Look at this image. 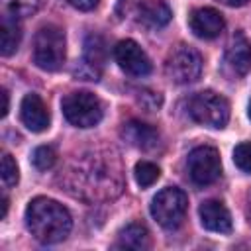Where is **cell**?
Listing matches in <instances>:
<instances>
[{"label": "cell", "instance_id": "7c38bea8", "mask_svg": "<svg viewBox=\"0 0 251 251\" xmlns=\"http://www.w3.org/2000/svg\"><path fill=\"white\" fill-rule=\"evenodd\" d=\"M200 222L208 231L214 233H229L231 231V216L229 210L220 200H206L200 204Z\"/></svg>", "mask_w": 251, "mask_h": 251}, {"label": "cell", "instance_id": "5bb4252c", "mask_svg": "<svg viewBox=\"0 0 251 251\" xmlns=\"http://www.w3.org/2000/svg\"><path fill=\"white\" fill-rule=\"evenodd\" d=\"M122 135L126 137V141L129 145L139 147V149H151L159 141L157 129L147 126V124H143V122H137V120H129L127 124H124Z\"/></svg>", "mask_w": 251, "mask_h": 251}, {"label": "cell", "instance_id": "4fadbf2b", "mask_svg": "<svg viewBox=\"0 0 251 251\" xmlns=\"http://www.w3.org/2000/svg\"><path fill=\"white\" fill-rule=\"evenodd\" d=\"M171 8L163 0H143L137 6V22L149 29L163 27L171 22Z\"/></svg>", "mask_w": 251, "mask_h": 251}, {"label": "cell", "instance_id": "cb8c5ba5", "mask_svg": "<svg viewBox=\"0 0 251 251\" xmlns=\"http://www.w3.org/2000/svg\"><path fill=\"white\" fill-rule=\"evenodd\" d=\"M2 118H6L8 114V108H10V96H8V90H2Z\"/></svg>", "mask_w": 251, "mask_h": 251}, {"label": "cell", "instance_id": "3957f363", "mask_svg": "<svg viewBox=\"0 0 251 251\" xmlns=\"http://www.w3.org/2000/svg\"><path fill=\"white\" fill-rule=\"evenodd\" d=\"M188 114L200 126L222 129L229 120V104L222 94L202 90L188 100Z\"/></svg>", "mask_w": 251, "mask_h": 251}, {"label": "cell", "instance_id": "8fae6325", "mask_svg": "<svg viewBox=\"0 0 251 251\" xmlns=\"http://www.w3.org/2000/svg\"><path fill=\"white\" fill-rule=\"evenodd\" d=\"M226 65L239 76L251 69V43L241 31H235L226 47Z\"/></svg>", "mask_w": 251, "mask_h": 251}, {"label": "cell", "instance_id": "5b68a950", "mask_svg": "<svg viewBox=\"0 0 251 251\" xmlns=\"http://www.w3.org/2000/svg\"><path fill=\"white\" fill-rule=\"evenodd\" d=\"M65 118L76 127H92L102 120V102L88 90H76L61 102Z\"/></svg>", "mask_w": 251, "mask_h": 251}, {"label": "cell", "instance_id": "52a82bcc", "mask_svg": "<svg viewBox=\"0 0 251 251\" xmlns=\"http://www.w3.org/2000/svg\"><path fill=\"white\" fill-rule=\"evenodd\" d=\"M186 169H188V176L194 184H198V186L212 184L222 173V161H220L218 149H214L210 145L194 147L188 153Z\"/></svg>", "mask_w": 251, "mask_h": 251}, {"label": "cell", "instance_id": "277c9868", "mask_svg": "<svg viewBox=\"0 0 251 251\" xmlns=\"http://www.w3.org/2000/svg\"><path fill=\"white\" fill-rule=\"evenodd\" d=\"M188 208L186 194L176 186H167L155 194L151 200V216L165 229H175L184 220Z\"/></svg>", "mask_w": 251, "mask_h": 251}, {"label": "cell", "instance_id": "7a4b0ae2", "mask_svg": "<svg viewBox=\"0 0 251 251\" xmlns=\"http://www.w3.org/2000/svg\"><path fill=\"white\" fill-rule=\"evenodd\" d=\"M67 57L65 33L57 25H43L33 39V63L43 71H59Z\"/></svg>", "mask_w": 251, "mask_h": 251}, {"label": "cell", "instance_id": "9a60e30c", "mask_svg": "<svg viewBox=\"0 0 251 251\" xmlns=\"http://www.w3.org/2000/svg\"><path fill=\"white\" fill-rule=\"evenodd\" d=\"M104 59H106L104 39L100 35H88V39L84 43V61H82V71L80 73H84L88 69V80H96Z\"/></svg>", "mask_w": 251, "mask_h": 251}, {"label": "cell", "instance_id": "e0dca14e", "mask_svg": "<svg viewBox=\"0 0 251 251\" xmlns=\"http://www.w3.org/2000/svg\"><path fill=\"white\" fill-rule=\"evenodd\" d=\"M116 247L124 249H147L149 247V231L141 224H127L118 233Z\"/></svg>", "mask_w": 251, "mask_h": 251}, {"label": "cell", "instance_id": "2e32d148", "mask_svg": "<svg viewBox=\"0 0 251 251\" xmlns=\"http://www.w3.org/2000/svg\"><path fill=\"white\" fill-rule=\"evenodd\" d=\"M18 16L14 14H6L2 16V27H0V53L4 57H10L12 53H16L20 39H22V27L16 20Z\"/></svg>", "mask_w": 251, "mask_h": 251}, {"label": "cell", "instance_id": "6da1fadb", "mask_svg": "<svg viewBox=\"0 0 251 251\" xmlns=\"http://www.w3.org/2000/svg\"><path fill=\"white\" fill-rule=\"evenodd\" d=\"M25 226L37 241L51 245L63 241L69 235L73 220L63 204L45 196H37L25 208Z\"/></svg>", "mask_w": 251, "mask_h": 251}, {"label": "cell", "instance_id": "ffe728a7", "mask_svg": "<svg viewBox=\"0 0 251 251\" xmlns=\"http://www.w3.org/2000/svg\"><path fill=\"white\" fill-rule=\"evenodd\" d=\"M55 159H57L55 151H53L51 147H47V145L37 147V149L33 151V155H31V161H33L35 169H39V171H47V169H51L53 163H55Z\"/></svg>", "mask_w": 251, "mask_h": 251}, {"label": "cell", "instance_id": "44dd1931", "mask_svg": "<svg viewBox=\"0 0 251 251\" xmlns=\"http://www.w3.org/2000/svg\"><path fill=\"white\" fill-rule=\"evenodd\" d=\"M20 178V171H18V165L14 161V157L10 153H4L2 155V182L4 186H14Z\"/></svg>", "mask_w": 251, "mask_h": 251}, {"label": "cell", "instance_id": "4316f807", "mask_svg": "<svg viewBox=\"0 0 251 251\" xmlns=\"http://www.w3.org/2000/svg\"><path fill=\"white\" fill-rule=\"evenodd\" d=\"M247 116H249V120H251V100H249V108H247Z\"/></svg>", "mask_w": 251, "mask_h": 251}, {"label": "cell", "instance_id": "ba28073f", "mask_svg": "<svg viewBox=\"0 0 251 251\" xmlns=\"http://www.w3.org/2000/svg\"><path fill=\"white\" fill-rule=\"evenodd\" d=\"M114 57L120 69L131 76H145L151 73V59L133 39H122L114 47Z\"/></svg>", "mask_w": 251, "mask_h": 251}, {"label": "cell", "instance_id": "d6986e66", "mask_svg": "<svg viewBox=\"0 0 251 251\" xmlns=\"http://www.w3.org/2000/svg\"><path fill=\"white\" fill-rule=\"evenodd\" d=\"M4 2H6V8L10 10V14H14V16H31L37 10H41L47 0H4Z\"/></svg>", "mask_w": 251, "mask_h": 251}, {"label": "cell", "instance_id": "30bf717a", "mask_svg": "<svg viewBox=\"0 0 251 251\" xmlns=\"http://www.w3.org/2000/svg\"><path fill=\"white\" fill-rule=\"evenodd\" d=\"M20 118L29 131H45L49 127V112L37 94H25L20 104Z\"/></svg>", "mask_w": 251, "mask_h": 251}, {"label": "cell", "instance_id": "8992f818", "mask_svg": "<svg viewBox=\"0 0 251 251\" xmlns=\"http://www.w3.org/2000/svg\"><path fill=\"white\" fill-rule=\"evenodd\" d=\"M165 73L176 84L194 82L202 73V57L194 47L178 45L169 53L165 63Z\"/></svg>", "mask_w": 251, "mask_h": 251}, {"label": "cell", "instance_id": "484cf974", "mask_svg": "<svg viewBox=\"0 0 251 251\" xmlns=\"http://www.w3.org/2000/svg\"><path fill=\"white\" fill-rule=\"evenodd\" d=\"M6 214H8V198L4 196L2 198V218H6Z\"/></svg>", "mask_w": 251, "mask_h": 251}, {"label": "cell", "instance_id": "ac0fdd59", "mask_svg": "<svg viewBox=\"0 0 251 251\" xmlns=\"http://www.w3.org/2000/svg\"><path fill=\"white\" fill-rule=\"evenodd\" d=\"M133 176H135V182L141 186V188H147L151 186L153 182H157V178L161 176V171L155 163L151 161H139L133 169Z\"/></svg>", "mask_w": 251, "mask_h": 251}, {"label": "cell", "instance_id": "7402d4cb", "mask_svg": "<svg viewBox=\"0 0 251 251\" xmlns=\"http://www.w3.org/2000/svg\"><path fill=\"white\" fill-rule=\"evenodd\" d=\"M233 163L243 171L251 173V141H243L233 149Z\"/></svg>", "mask_w": 251, "mask_h": 251}, {"label": "cell", "instance_id": "603a6c76", "mask_svg": "<svg viewBox=\"0 0 251 251\" xmlns=\"http://www.w3.org/2000/svg\"><path fill=\"white\" fill-rule=\"evenodd\" d=\"M73 8H76V10H82V12H88V10H94L96 6H98V2L100 0H67Z\"/></svg>", "mask_w": 251, "mask_h": 251}, {"label": "cell", "instance_id": "d4e9b609", "mask_svg": "<svg viewBox=\"0 0 251 251\" xmlns=\"http://www.w3.org/2000/svg\"><path fill=\"white\" fill-rule=\"evenodd\" d=\"M218 2H222V4H226V6H231V8H237V6L247 4L249 0H218Z\"/></svg>", "mask_w": 251, "mask_h": 251}, {"label": "cell", "instance_id": "9c48e42d", "mask_svg": "<svg viewBox=\"0 0 251 251\" xmlns=\"http://www.w3.org/2000/svg\"><path fill=\"white\" fill-rule=\"evenodd\" d=\"M190 29L194 31V35H198L200 39H214L224 31V18L218 10L214 8H196L192 10L190 18H188Z\"/></svg>", "mask_w": 251, "mask_h": 251}]
</instances>
